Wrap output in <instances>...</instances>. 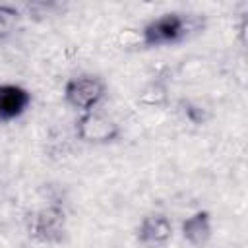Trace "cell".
Listing matches in <instances>:
<instances>
[{
  "label": "cell",
  "mask_w": 248,
  "mask_h": 248,
  "mask_svg": "<svg viewBox=\"0 0 248 248\" xmlns=\"http://www.w3.org/2000/svg\"><path fill=\"white\" fill-rule=\"evenodd\" d=\"M203 29V19L196 14L169 12L151 19L140 33V45L143 48H159L184 43Z\"/></svg>",
  "instance_id": "6da1fadb"
},
{
  "label": "cell",
  "mask_w": 248,
  "mask_h": 248,
  "mask_svg": "<svg viewBox=\"0 0 248 248\" xmlns=\"http://www.w3.org/2000/svg\"><path fill=\"white\" fill-rule=\"evenodd\" d=\"M27 234L39 244H58L66 236V211L52 203L35 209L27 217Z\"/></svg>",
  "instance_id": "7a4b0ae2"
},
{
  "label": "cell",
  "mask_w": 248,
  "mask_h": 248,
  "mask_svg": "<svg viewBox=\"0 0 248 248\" xmlns=\"http://www.w3.org/2000/svg\"><path fill=\"white\" fill-rule=\"evenodd\" d=\"M107 97V83L101 76L95 74H81L70 78L64 85V101L81 112L95 110L101 101Z\"/></svg>",
  "instance_id": "3957f363"
},
{
  "label": "cell",
  "mask_w": 248,
  "mask_h": 248,
  "mask_svg": "<svg viewBox=\"0 0 248 248\" xmlns=\"http://www.w3.org/2000/svg\"><path fill=\"white\" fill-rule=\"evenodd\" d=\"M76 130V138L83 143L89 145H108L120 140V126L116 120H112L110 116L99 112V110H89V112H81L76 118L74 124Z\"/></svg>",
  "instance_id": "277c9868"
},
{
  "label": "cell",
  "mask_w": 248,
  "mask_h": 248,
  "mask_svg": "<svg viewBox=\"0 0 248 248\" xmlns=\"http://www.w3.org/2000/svg\"><path fill=\"white\" fill-rule=\"evenodd\" d=\"M136 238L143 246H165L172 238V223L165 213H147L136 229Z\"/></svg>",
  "instance_id": "5b68a950"
},
{
  "label": "cell",
  "mask_w": 248,
  "mask_h": 248,
  "mask_svg": "<svg viewBox=\"0 0 248 248\" xmlns=\"http://www.w3.org/2000/svg\"><path fill=\"white\" fill-rule=\"evenodd\" d=\"M31 105V93L16 83H0V122L19 118Z\"/></svg>",
  "instance_id": "8992f818"
},
{
  "label": "cell",
  "mask_w": 248,
  "mask_h": 248,
  "mask_svg": "<svg viewBox=\"0 0 248 248\" xmlns=\"http://www.w3.org/2000/svg\"><path fill=\"white\" fill-rule=\"evenodd\" d=\"M180 232H182V238L196 246V248H202L205 246L211 236H213V225H211V213L205 211V209H200V211H194L192 215H188L182 225H180Z\"/></svg>",
  "instance_id": "52a82bcc"
},
{
  "label": "cell",
  "mask_w": 248,
  "mask_h": 248,
  "mask_svg": "<svg viewBox=\"0 0 248 248\" xmlns=\"http://www.w3.org/2000/svg\"><path fill=\"white\" fill-rule=\"evenodd\" d=\"M138 105L147 108H161L169 105V83L163 78H155L147 81L138 93Z\"/></svg>",
  "instance_id": "ba28073f"
},
{
  "label": "cell",
  "mask_w": 248,
  "mask_h": 248,
  "mask_svg": "<svg viewBox=\"0 0 248 248\" xmlns=\"http://www.w3.org/2000/svg\"><path fill=\"white\" fill-rule=\"evenodd\" d=\"M180 112L194 126H203L211 118V110L205 105H202L200 101H194V99H182L180 101Z\"/></svg>",
  "instance_id": "9c48e42d"
},
{
  "label": "cell",
  "mask_w": 248,
  "mask_h": 248,
  "mask_svg": "<svg viewBox=\"0 0 248 248\" xmlns=\"http://www.w3.org/2000/svg\"><path fill=\"white\" fill-rule=\"evenodd\" d=\"M17 19H19V12L14 6L0 4V41L10 37V33L16 29Z\"/></svg>",
  "instance_id": "30bf717a"
}]
</instances>
